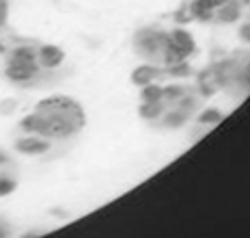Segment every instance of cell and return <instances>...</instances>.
<instances>
[{"mask_svg": "<svg viewBox=\"0 0 250 238\" xmlns=\"http://www.w3.org/2000/svg\"><path fill=\"white\" fill-rule=\"evenodd\" d=\"M184 71H164L143 65L132 71L138 87V117L155 132H177L205 106V91L196 80L181 78Z\"/></svg>", "mask_w": 250, "mask_h": 238, "instance_id": "cell-1", "label": "cell"}, {"mask_svg": "<svg viewBox=\"0 0 250 238\" xmlns=\"http://www.w3.org/2000/svg\"><path fill=\"white\" fill-rule=\"evenodd\" d=\"M67 63V52L59 44L18 37L0 48V74L18 89H39L50 85Z\"/></svg>", "mask_w": 250, "mask_h": 238, "instance_id": "cell-2", "label": "cell"}, {"mask_svg": "<svg viewBox=\"0 0 250 238\" xmlns=\"http://www.w3.org/2000/svg\"><path fill=\"white\" fill-rule=\"evenodd\" d=\"M129 48L143 65L164 71H186L196 54V39L186 24L179 22H147L134 28Z\"/></svg>", "mask_w": 250, "mask_h": 238, "instance_id": "cell-3", "label": "cell"}, {"mask_svg": "<svg viewBox=\"0 0 250 238\" xmlns=\"http://www.w3.org/2000/svg\"><path fill=\"white\" fill-rule=\"evenodd\" d=\"M86 111L76 97L65 93L41 97L30 108V113L20 119L18 130L26 137H35L39 141L54 147L56 143H67L76 139L86 128Z\"/></svg>", "mask_w": 250, "mask_h": 238, "instance_id": "cell-4", "label": "cell"}, {"mask_svg": "<svg viewBox=\"0 0 250 238\" xmlns=\"http://www.w3.org/2000/svg\"><path fill=\"white\" fill-rule=\"evenodd\" d=\"M205 95L220 93L242 102L250 95V48H235L216 56L196 76Z\"/></svg>", "mask_w": 250, "mask_h": 238, "instance_id": "cell-5", "label": "cell"}, {"mask_svg": "<svg viewBox=\"0 0 250 238\" xmlns=\"http://www.w3.org/2000/svg\"><path fill=\"white\" fill-rule=\"evenodd\" d=\"M250 11V0H181L175 11V22L203 24V26H229Z\"/></svg>", "mask_w": 250, "mask_h": 238, "instance_id": "cell-6", "label": "cell"}, {"mask_svg": "<svg viewBox=\"0 0 250 238\" xmlns=\"http://www.w3.org/2000/svg\"><path fill=\"white\" fill-rule=\"evenodd\" d=\"M20 186V167L7 149L0 147V197H9Z\"/></svg>", "mask_w": 250, "mask_h": 238, "instance_id": "cell-7", "label": "cell"}, {"mask_svg": "<svg viewBox=\"0 0 250 238\" xmlns=\"http://www.w3.org/2000/svg\"><path fill=\"white\" fill-rule=\"evenodd\" d=\"M237 35H239V39H242L244 44L250 48V11H246V13H244V18L239 20Z\"/></svg>", "mask_w": 250, "mask_h": 238, "instance_id": "cell-8", "label": "cell"}, {"mask_svg": "<svg viewBox=\"0 0 250 238\" xmlns=\"http://www.w3.org/2000/svg\"><path fill=\"white\" fill-rule=\"evenodd\" d=\"M9 15H11V2L9 0H0V30L7 26Z\"/></svg>", "mask_w": 250, "mask_h": 238, "instance_id": "cell-9", "label": "cell"}, {"mask_svg": "<svg viewBox=\"0 0 250 238\" xmlns=\"http://www.w3.org/2000/svg\"><path fill=\"white\" fill-rule=\"evenodd\" d=\"M11 232H13V225H11V221L7 219V216L0 212V238H4V236H11Z\"/></svg>", "mask_w": 250, "mask_h": 238, "instance_id": "cell-10", "label": "cell"}]
</instances>
